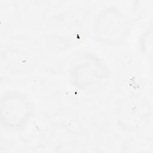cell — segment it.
<instances>
[{"mask_svg":"<svg viewBox=\"0 0 153 153\" xmlns=\"http://www.w3.org/2000/svg\"><path fill=\"white\" fill-rule=\"evenodd\" d=\"M130 24L124 14L115 6L103 8L95 19L93 37L105 44H118L128 34Z\"/></svg>","mask_w":153,"mask_h":153,"instance_id":"1","label":"cell"},{"mask_svg":"<svg viewBox=\"0 0 153 153\" xmlns=\"http://www.w3.org/2000/svg\"><path fill=\"white\" fill-rule=\"evenodd\" d=\"M32 115V106L23 94L8 93L1 97V119L2 125L13 130L22 128Z\"/></svg>","mask_w":153,"mask_h":153,"instance_id":"2","label":"cell"},{"mask_svg":"<svg viewBox=\"0 0 153 153\" xmlns=\"http://www.w3.org/2000/svg\"><path fill=\"white\" fill-rule=\"evenodd\" d=\"M105 68L98 59H91L80 62L71 72V78L75 85L79 88H85L97 83L106 76Z\"/></svg>","mask_w":153,"mask_h":153,"instance_id":"3","label":"cell"}]
</instances>
